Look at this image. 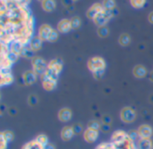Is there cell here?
Wrapping results in <instances>:
<instances>
[{"label": "cell", "mask_w": 153, "mask_h": 149, "mask_svg": "<svg viewBox=\"0 0 153 149\" xmlns=\"http://www.w3.org/2000/svg\"><path fill=\"white\" fill-rule=\"evenodd\" d=\"M23 46H24V45H22V44L21 42H19V41H13V42H12V43L9 45V51H10L11 53H13V54H15V55L20 56L21 51H22Z\"/></svg>", "instance_id": "603a6c76"}, {"label": "cell", "mask_w": 153, "mask_h": 149, "mask_svg": "<svg viewBox=\"0 0 153 149\" xmlns=\"http://www.w3.org/2000/svg\"><path fill=\"white\" fill-rule=\"evenodd\" d=\"M104 73H105V70H102V71H98V72H96V73H93L92 75H93V77H94L95 79L100 80V79L103 77Z\"/></svg>", "instance_id": "60d3db41"}, {"label": "cell", "mask_w": 153, "mask_h": 149, "mask_svg": "<svg viewBox=\"0 0 153 149\" xmlns=\"http://www.w3.org/2000/svg\"><path fill=\"white\" fill-rule=\"evenodd\" d=\"M101 4L105 10L112 11V10L116 9V2L113 0H104Z\"/></svg>", "instance_id": "4316f807"}, {"label": "cell", "mask_w": 153, "mask_h": 149, "mask_svg": "<svg viewBox=\"0 0 153 149\" xmlns=\"http://www.w3.org/2000/svg\"><path fill=\"white\" fill-rule=\"evenodd\" d=\"M71 25L73 30H78L82 26V20L79 16H74L71 19Z\"/></svg>", "instance_id": "f1b7e54d"}, {"label": "cell", "mask_w": 153, "mask_h": 149, "mask_svg": "<svg viewBox=\"0 0 153 149\" xmlns=\"http://www.w3.org/2000/svg\"><path fill=\"white\" fill-rule=\"evenodd\" d=\"M73 130H74V135H81V134H83L84 130H83V126L81 124V123H75L74 124L73 126Z\"/></svg>", "instance_id": "1f68e13d"}, {"label": "cell", "mask_w": 153, "mask_h": 149, "mask_svg": "<svg viewBox=\"0 0 153 149\" xmlns=\"http://www.w3.org/2000/svg\"><path fill=\"white\" fill-rule=\"evenodd\" d=\"M138 134L140 139H152L153 136L152 127L149 124H143L141 125L138 130Z\"/></svg>", "instance_id": "30bf717a"}, {"label": "cell", "mask_w": 153, "mask_h": 149, "mask_svg": "<svg viewBox=\"0 0 153 149\" xmlns=\"http://www.w3.org/2000/svg\"><path fill=\"white\" fill-rule=\"evenodd\" d=\"M152 141H153V140H152Z\"/></svg>", "instance_id": "bcb514c9"}, {"label": "cell", "mask_w": 153, "mask_h": 149, "mask_svg": "<svg viewBox=\"0 0 153 149\" xmlns=\"http://www.w3.org/2000/svg\"><path fill=\"white\" fill-rule=\"evenodd\" d=\"M133 74L134 76L138 78V79H143L144 77H146L147 74H148V71H147V68L143 66V65H137L134 67L133 69Z\"/></svg>", "instance_id": "ac0fdd59"}, {"label": "cell", "mask_w": 153, "mask_h": 149, "mask_svg": "<svg viewBox=\"0 0 153 149\" xmlns=\"http://www.w3.org/2000/svg\"><path fill=\"white\" fill-rule=\"evenodd\" d=\"M17 112H18V111H17V109L15 107H10L8 109V113L11 116H15L17 114Z\"/></svg>", "instance_id": "b9f144b4"}, {"label": "cell", "mask_w": 153, "mask_h": 149, "mask_svg": "<svg viewBox=\"0 0 153 149\" xmlns=\"http://www.w3.org/2000/svg\"><path fill=\"white\" fill-rule=\"evenodd\" d=\"M137 149H153L152 139H140L136 142Z\"/></svg>", "instance_id": "d6986e66"}, {"label": "cell", "mask_w": 153, "mask_h": 149, "mask_svg": "<svg viewBox=\"0 0 153 149\" xmlns=\"http://www.w3.org/2000/svg\"><path fill=\"white\" fill-rule=\"evenodd\" d=\"M130 4L135 9H142L143 7L145 6L146 1L145 0H131Z\"/></svg>", "instance_id": "f546056e"}, {"label": "cell", "mask_w": 153, "mask_h": 149, "mask_svg": "<svg viewBox=\"0 0 153 149\" xmlns=\"http://www.w3.org/2000/svg\"><path fill=\"white\" fill-rule=\"evenodd\" d=\"M37 75L35 74V72L31 69V70H27L23 73L22 75V81L23 84L25 85H32L36 81H37Z\"/></svg>", "instance_id": "4fadbf2b"}, {"label": "cell", "mask_w": 153, "mask_h": 149, "mask_svg": "<svg viewBox=\"0 0 153 149\" xmlns=\"http://www.w3.org/2000/svg\"><path fill=\"white\" fill-rule=\"evenodd\" d=\"M130 138L134 141V142H137L139 139H140V137H139V134H138V131L137 130H130L128 132Z\"/></svg>", "instance_id": "8d00e7d4"}, {"label": "cell", "mask_w": 153, "mask_h": 149, "mask_svg": "<svg viewBox=\"0 0 153 149\" xmlns=\"http://www.w3.org/2000/svg\"><path fill=\"white\" fill-rule=\"evenodd\" d=\"M104 7L102 5V4L100 3H95L93 4L86 12V16L90 19V20H94L99 14H100L103 11H104Z\"/></svg>", "instance_id": "ba28073f"}, {"label": "cell", "mask_w": 153, "mask_h": 149, "mask_svg": "<svg viewBox=\"0 0 153 149\" xmlns=\"http://www.w3.org/2000/svg\"><path fill=\"white\" fill-rule=\"evenodd\" d=\"M64 63L62 59L60 58H54L48 64V68L46 72L40 76V79L42 78H52L55 80L58 79V76L61 74L63 70Z\"/></svg>", "instance_id": "3957f363"}, {"label": "cell", "mask_w": 153, "mask_h": 149, "mask_svg": "<svg viewBox=\"0 0 153 149\" xmlns=\"http://www.w3.org/2000/svg\"><path fill=\"white\" fill-rule=\"evenodd\" d=\"M38 102H39V99H38V96L35 95V94H30L28 98V103L29 105L30 106H35L38 104Z\"/></svg>", "instance_id": "836d02e7"}, {"label": "cell", "mask_w": 153, "mask_h": 149, "mask_svg": "<svg viewBox=\"0 0 153 149\" xmlns=\"http://www.w3.org/2000/svg\"><path fill=\"white\" fill-rule=\"evenodd\" d=\"M100 137V131L98 130H91V129H86L83 132V139L87 143H94L98 140Z\"/></svg>", "instance_id": "7c38bea8"}, {"label": "cell", "mask_w": 153, "mask_h": 149, "mask_svg": "<svg viewBox=\"0 0 153 149\" xmlns=\"http://www.w3.org/2000/svg\"><path fill=\"white\" fill-rule=\"evenodd\" d=\"M20 58V56H18V55H15V54H13V53H11L10 51H9V53H8V58L11 60V62L13 64V63H15L17 60H18V58Z\"/></svg>", "instance_id": "ab89813d"}, {"label": "cell", "mask_w": 153, "mask_h": 149, "mask_svg": "<svg viewBox=\"0 0 153 149\" xmlns=\"http://www.w3.org/2000/svg\"><path fill=\"white\" fill-rule=\"evenodd\" d=\"M117 13V9H114L112 11H108V10H104L100 14H99L94 20L93 22L98 25V27L100 26H105L107 25V23Z\"/></svg>", "instance_id": "5b68a950"}, {"label": "cell", "mask_w": 153, "mask_h": 149, "mask_svg": "<svg viewBox=\"0 0 153 149\" xmlns=\"http://www.w3.org/2000/svg\"><path fill=\"white\" fill-rule=\"evenodd\" d=\"M111 130V125H108V124H101L100 127V131L103 133H108Z\"/></svg>", "instance_id": "f35d334b"}, {"label": "cell", "mask_w": 153, "mask_h": 149, "mask_svg": "<svg viewBox=\"0 0 153 149\" xmlns=\"http://www.w3.org/2000/svg\"><path fill=\"white\" fill-rule=\"evenodd\" d=\"M150 79L153 81V72H152V74H151V76H150Z\"/></svg>", "instance_id": "f6af8a7d"}, {"label": "cell", "mask_w": 153, "mask_h": 149, "mask_svg": "<svg viewBox=\"0 0 153 149\" xmlns=\"http://www.w3.org/2000/svg\"><path fill=\"white\" fill-rule=\"evenodd\" d=\"M101 122H102L103 124L111 125V123H112V118H111L109 115L105 114V115H103L102 118H101Z\"/></svg>", "instance_id": "74e56055"}, {"label": "cell", "mask_w": 153, "mask_h": 149, "mask_svg": "<svg viewBox=\"0 0 153 149\" xmlns=\"http://www.w3.org/2000/svg\"><path fill=\"white\" fill-rule=\"evenodd\" d=\"M106 67H107V64H106L105 59L99 56L90 58L87 62V67L92 74L96 73L98 71L105 70Z\"/></svg>", "instance_id": "277c9868"}, {"label": "cell", "mask_w": 153, "mask_h": 149, "mask_svg": "<svg viewBox=\"0 0 153 149\" xmlns=\"http://www.w3.org/2000/svg\"><path fill=\"white\" fill-rule=\"evenodd\" d=\"M2 133H3L4 137L5 138V139L8 142H11L13 139V138H14V135H13V133L11 130H5V131H3Z\"/></svg>", "instance_id": "d590c367"}, {"label": "cell", "mask_w": 153, "mask_h": 149, "mask_svg": "<svg viewBox=\"0 0 153 149\" xmlns=\"http://www.w3.org/2000/svg\"><path fill=\"white\" fill-rule=\"evenodd\" d=\"M56 4L54 0H44L41 1V7L47 13H51L56 9Z\"/></svg>", "instance_id": "ffe728a7"}, {"label": "cell", "mask_w": 153, "mask_h": 149, "mask_svg": "<svg viewBox=\"0 0 153 149\" xmlns=\"http://www.w3.org/2000/svg\"><path fill=\"white\" fill-rule=\"evenodd\" d=\"M59 38V31L56 29H53V31H51L49 37H48V40L49 42H56Z\"/></svg>", "instance_id": "d6a6232c"}, {"label": "cell", "mask_w": 153, "mask_h": 149, "mask_svg": "<svg viewBox=\"0 0 153 149\" xmlns=\"http://www.w3.org/2000/svg\"><path fill=\"white\" fill-rule=\"evenodd\" d=\"M101 124L99 121H96V120H93V121H89L88 123V129H91V130H98L100 131V127H101Z\"/></svg>", "instance_id": "4dcf8cb0"}, {"label": "cell", "mask_w": 153, "mask_h": 149, "mask_svg": "<svg viewBox=\"0 0 153 149\" xmlns=\"http://www.w3.org/2000/svg\"><path fill=\"white\" fill-rule=\"evenodd\" d=\"M109 32H110L109 28L107 25L98 27V29H97V33H98V35L100 38H106V37H108L109 35Z\"/></svg>", "instance_id": "484cf974"}, {"label": "cell", "mask_w": 153, "mask_h": 149, "mask_svg": "<svg viewBox=\"0 0 153 149\" xmlns=\"http://www.w3.org/2000/svg\"><path fill=\"white\" fill-rule=\"evenodd\" d=\"M95 149H137V147L128 132L118 130L112 134L110 141L101 142Z\"/></svg>", "instance_id": "7a4b0ae2"}, {"label": "cell", "mask_w": 153, "mask_h": 149, "mask_svg": "<svg viewBox=\"0 0 153 149\" xmlns=\"http://www.w3.org/2000/svg\"><path fill=\"white\" fill-rule=\"evenodd\" d=\"M74 130H73V127L72 126H65L61 130V134H60V137L62 139L63 141H69L71 140L74 137Z\"/></svg>", "instance_id": "9a60e30c"}, {"label": "cell", "mask_w": 153, "mask_h": 149, "mask_svg": "<svg viewBox=\"0 0 153 149\" xmlns=\"http://www.w3.org/2000/svg\"><path fill=\"white\" fill-rule=\"evenodd\" d=\"M136 112L131 107H125L120 112V119L125 123H133L136 120Z\"/></svg>", "instance_id": "52a82bcc"}, {"label": "cell", "mask_w": 153, "mask_h": 149, "mask_svg": "<svg viewBox=\"0 0 153 149\" xmlns=\"http://www.w3.org/2000/svg\"><path fill=\"white\" fill-rule=\"evenodd\" d=\"M118 43L123 47L128 46L131 43V36L128 33H122L118 38Z\"/></svg>", "instance_id": "d4e9b609"}, {"label": "cell", "mask_w": 153, "mask_h": 149, "mask_svg": "<svg viewBox=\"0 0 153 149\" xmlns=\"http://www.w3.org/2000/svg\"><path fill=\"white\" fill-rule=\"evenodd\" d=\"M13 82V76L11 69H0V85H9Z\"/></svg>", "instance_id": "9c48e42d"}, {"label": "cell", "mask_w": 153, "mask_h": 149, "mask_svg": "<svg viewBox=\"0 0 153 149\" xmlns=\"http://www.w3.org/2000/svg\"><path fill=\"white\" fill-rule=\"evenodd\" d=\"M148 20H149V22H150L151 23H152V24H153V11H152V12H151V13H149V16H148Z\"/></svg>", "instance_id": "ee69618b"}, {"label": "cell", "mask_w": 153, "mask_h": 149, "mask_svg": "<svg viewBox=\"0 0 153 149\" xmlns=\"http://www.w3.org/2000/svg\"><path fill=\"white\" fill-rule=\"evenodd\" d=\"M53 31V28L49 25V24H42L40 25V27L39 28L38 31V36L39 37V39L42 40V42L44 41H48V37L51 33V31Z\"/></svg>", "instance_id": "8fae6325"}, {"label": "cell", "mask_w": 153, "mask_h": 149, "mask_svg": "<svg viewBox=\"0 0 153 149\" xmlns=\"http://www.w3.org/2000/svg\"><path fill=\"white\" fill-rule=\"evenodd\" d=\"M22 149H45V147L41 146L39 142H37L35 139L30 140L23 145Z\"/></svg>", "instance_id": "cb8c5ba5"}, {"label": "cell", "mask_w": 153, "mask_h": 149, "mask_svg": "<svg viewBox=\"0 0 153 149\" xmlns=\"http://www.w3.org/2000/svg\"><path fill=\"white\" fill-rule=\"evenodd\" d=\"M29 1L2 0L0 2V40L10 45L19 41L29 45L34 36L35 20Z\"/></svg>", "instance_id": "6da1fadb"}, {"label": "cell", "mask_w": 153, "mask_h": 149, "mask_svg": "<svg viewBox=\"0 0 153 149\" xmlns=\"http://www.w3.org/2000/svg\"><path fill=\"white\" fill-rule=\"evenodd\" d=\"M34 51L32 50V49L29 46V45H25L23 46L20 57L23 58H27V59H32L35 56H34Z\"/></svg>", "instance_id": "44dd1931"}, {"label": "cell", "mask_w": 153, "mask_h": 149, "mask_svg": "<svg viewBox=\"0 0 153 149\" xmlns=\"http://www.w3.org/2000/svg\"><path fill=\"white\" fill-rule=\"evenodd\" d=\"M45 149H56V146L52 143H48L46 147H45Z\"/></svg>", "instance_id": "7bdbcfd3"}, {"label": "cell", "mask_w": 153, "mask_h": 149, "mask_svg": "<svg viewBox=\"0 0 153 149\" xmlns=\"http://www.w3.org/2000/svg\"><path fill=\"white\" fill-rule=\"evenodd\" d=\"M48 64L45 59H43L41 57L35 56L31 59V67L32 70L35 72V74L39 76H41L48 68Z\"/></svg>", "instance_id": "8992f818"}, {"label": "cell", "mask_w": 153, "mask_h": 149, "mask_svg": "<svg viewBox=\"0 0 153 149\" xmlns=\"http://www.w3.org/2000/svg\"><path fill=\"white\" fill-rule=\"evenodd\" d=\"M72 30V25H71V20L69 19H62L58 23H57V31L61 33H67Z\"/></svg>", "instance_id": "5bb4252c"}, {"label": "cell", "mask_w": 153, "mask_h": 149, "mask_svg": "<svg viewBox=\"0 0 153 149\" xmlns=\"http://www.w3.org/2000/svg\"><path fill=\"white\" fill-rule=\"evenodd\" d=\"M40 80H41L43 88L48 92L53 91L57 85V80H55L52 78H42Z\"/></svg>", "instance_id": "e0dca14e"}, {"label": "cell", "mask_w": 153, "mask_h": 149, "mask_svg": "<svg viewBox=\"0 0 153 149\" xmlns=\"http://www.w3.org/2000/svg\"><path fill=\"white\" fill-rule=\"evenodd\" d=\"M8 141L5 139V138L4 137L3 133H0V149H7L8 147Z\"/></svg>", "instance_id": "e575fe53"}, {"label": "cell", "mask_w": 153, "mask_h": 149, "mask_svg": "<svg viewBox=\"0 0 153 149\" xmlns=\"http://www.w3.org/2000/svg\"><path fill=\"white\" fill-rule=\"evenodd\" d=\"M73 116L72 110L69 108H63L58 112V119L62 122H68L71 121Z\"/></svg>", "instance_id": "2e32d148"}, {"label": "cell", "mask_w": 153, "mask_h": 149, "mask_svg": "<svg viewBox=\"0 0 153 149\" xmlns=\"http://www.w3.org/2000/svg\"><path fill=\"white\" fill-rule=\"evenodd\" d=\"M41 45H42V40L39 39V36H33V38L30 40L29 43V46L32 49L34 52L39 51L41 49Z\"/></svg>", "instance_id": "7402d4cb"}, {"label": "cell", "mask_w": 153, "mask_h": 149, "mask_svg": "<svg viewBox=\"0 0 153 149\" xmlns=\"http://www.w3.org/2000/svg\"><path fill=\"white\" fill-rule=\"evenodd\" d=\"M35 140L37 141V142H39L41 146H43V147H46L49 142H48V138L47 137V135H45V134H39L37 137H36V139H35Z\"/></svg>", "instance_id": "83f0119b"}]
</instances>
